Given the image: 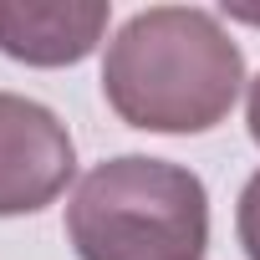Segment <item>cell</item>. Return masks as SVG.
<instances>
[{"label":"cell","mask_w":260,"mask_h":260,"mask_svg":"<svg viewBox=\"0 0 260 260\" xmlns=\"http://www.w3.org/2000/svg\"><path fill=\"white\" fill-rule=\"evenodd\" d=\"M245 87V56L199 6H153L117 26L102 56L107 107L143 133H209Z\"/></svg>","instance_id":"obj_1"},{"label":"cell","mask_w":260,"mask_h":260,"mask_svg":"<svg viewBox=\"0 0 260 260\" xmlns=\"http://www.w3.org/2000/svg\"><path fill=\"white\" fill-rule=\"evenodd\" d=\"M77 260H199L209 245V194L184 164L122 153L77 184L67 204Z\"/></svg>","instance_id":"obj_2"},{"label":"cell","mask_w":260,"mask_h":260,"mask_svg":"<svg viewBox=\"0 0 260 260\" xmlns=\"http://www.w3.org/2000/svg\"><path fill=\"white\" fill-rule=\"evenodd\" d=\"M72 174L77 148L67 122L21 92H0V219L56 204Z\"/></svg>","instance_id":"obj_3"},{"label":"cell","mask_w":260,"mask_h":260,"mask_svg":"<svg viewBox=\"0 0 260 260\" xmlns=\"http://www.w3.org/2000/svg\"><path fill=\"white\" fill-rule=\"evenodd\" d=\"M107 0H0V51L26 67H72L107 36Z\"/></svg>","instance_id":"obj_4"},{"label":"cell","mask_w":260,"mask_h":260,"mask_svg":"<svg viewBox=\"0 0 260 260\" xmlns=\"http://www.w3.org/2000/svg\"><path fill=\"white\" fill-rule=\"evenodd\" d=\"M235 230L250 260H260V174H250V184L240 189V209H235Z\"/></svg>","instance_id":"obj_5"},{"label":"cell","mask_w":260,"mask_h":260,"mask_svg":"<svg viewBox=\"0 0 260 260\" xmlns=\"http://www.w3.org/2000/svg\"><path fill=\"white\" fill-rule=\"evenodd\" d=\"M245 122H250V138H255V148H260V77H255L250 92H245Z\"/></svg>","instance_id":"obj_6"},{"label":"cell","mask_w":260,"mask_h":260,"mask_svg":"<svg viewBox=\"0 0 260 260\" xmlns=\"http://www.w3.org/2000/svg\"><path fill=\"white\" fill-rule=\"evenodd\" d=\"M224 16H240V21L260 26V11H255V6H230V0H224Z\"/></svg>","instance_id":"obj_7"}]
</instances>
